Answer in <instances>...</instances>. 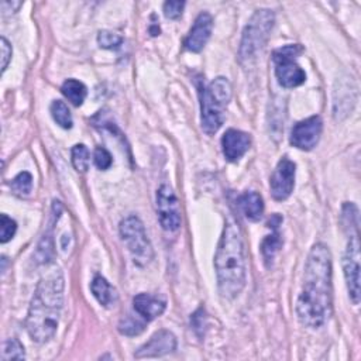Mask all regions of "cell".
<instances>
[{
  "label": "cell",
  "instance_id": "obj_31",
  "mask_svg": "<svg viewBox=\"0 0 361 361\" xmlns=\"http://www.w3.org/2000/svg\"><path fill=\"white\" fill-rule=\"evenodd\" d=\"M12 54H13V50H12V46L10 43L2 37V72H5L9 66V62L12 59Z\"/></svg>",
  "mask_w": 361,
  "mask_h": 361
},
{
  "label": "cell",
  "instance_id": "obj_5",
  "mask_svg": "<svg viewBox=\"0 0 361 361\" xmlns=\"http://www.w3.org/2000/svg\"><path fill=\"white\" fill-rule=\"evenodd\" d=\"M274 24L275 15L272 10L261 9L251 16L243 31L239 50L240 62L246 64L256 58V55L266 47Z\"/></svg>",
  "mask_w": 361,
  "mask_h": 361
},
{
  "label": "cell",
  "instance_id": "obj_15",
  "mask_svg": "<svg viewBox=\"0 0 361 361\" xmlns=\"http://www.w3.org/2000/svg\"><path fill=\"white\" fill-rule=\"evenodd\" d=\"M133 308L136 313L146 322H151L161 316L167 308L165 301L150 294H138L133 298Z\"/></svg>",
  "mask_w": 361,
  "mask_h": 361
},
{
  "label": "cell",
  "instance_id": "obj_24",
  "mask_svg": "<svg viewBox=\"0 0 361 361\" xmlns=\"http://www.w3.org/2000/svg\"><path fill=\"white\" fill-rule=\"evenodd\" d=\"M12 191L19 196H27L33 189V176L30 172L23 171L20 172L12 183H10Z\"/></svg>",
  "mask_w": 361,
  "mask_h": 361
},
{
  "label": "cell",
  "instance_id": "obj_6",
  "mask_svg": "<svg viewBox=\"0 0 361 361\" xmlns=\"http://www.w3.org/2000/svg\"><path fill=\"white\" fill-rule=\"evenodd\" d=\"M120 236L130 251L134 264L144 267L154 259V250L147 236L146 228L137 216H129L120 222Z\"/></svg>",
  "mask_w": 361,
  "mask_h": 361
},
{
  "label": "cell",
  "instance_id": "obj_3",
  "mask_svg": "<svg viewBox=\"0 0 361 361\" xmlns=\"http://www.w3.org/2000/svg\"><path fill=\"white\" fill-rule=\"evenodd\" d=\"M214 270L219 293L226 299L237 298L247 279L243 236L234 222H228L214 256Z\"/></svg>",
  "mask_w": 361,
  "mask_h": 361
},
{
  "label": "cell",
  "instance_id": "obj_22",
  "mask_svg": "<svg viewBox=\"0 0 361 361\" xmlns=\"http://www.w3.org/2000/svg\"><path fill=\"white\" fill-rule=\"evenodd\" d=\"M72 164L78 172L85 174L89 169V163H91V154L88 147L85 144H77L72 149Z\"/></svg>",
  "mask_w": 361,
  "mask_h": 361
},
{
  "label": "cell",
  "instance_id": "obj_1",
  "mask_svg": "<svg viewBox=\"0 0 361 361\" xmlns=\"http://www.w3.org/2000/svg\"><path fill=\"white\" fill-rule=\"evenodd\" d=\"M332 305V254L328 246L317 243L306 260L302 291L297 302L298 319L304 326L317 329L331 317Z\"/></svg>",
  "mask_w": 361,
  "mask_h": 361
},
{
  "label": "cell",
  "instance_id": "obj_10",
  "mask_svg": "<svg viewBox=\"0 0 361 361\" xmlns=\"http://www.w3.org/2000/svg\"><path fill=\"white\" fill-rule=\"evenodd\" d=\"M295 172L297 165L288 157L278 163L270 179L271 195L275 201H285L291 196L295 187Z\"/></svg>",
  "mask_w": 361,
  "mask_h": 361
},
{
  "label": "cell",
  "instance_id": "obj_30",
  "mask_svg": "<svg viewBox=\"0 0 361 361\" xmlns=\"http://www.w3.org/2000/svg\"><path fill=\"white\" fill-rule=\"evenodd\" d=\"M185 2H179V0H172V2L164 3V16L169 20H176L184 13Z\"/></svg>",
  "mask_w": 361,
  "mask_h": 361
},
{
  "label": "cell",
  "instance_id": "obj_2",
  "mask_svg": "<svg viewBox=\"0 0 361 361\" xmlns=\"http://www.w3.org/2000/svg\"><path fill=\"white\" fill-rule=\"evenodd\" d=\"M64 290L65 279L59 268H54L40 279L26 319V331L33 342L47 343L57 333L64 306Z\"/></svg>",
  "mask_w": 361,
  "mask_h": 361
},
{
  "label": "cell",
  "instance_id": "obj_8",
  "mask_svg": "<svg viewBox=\"0 0 361 361\" xmlns=\"http://www.w3.org/2000/svg\"><path fill=\"white\" fill-rule=\"evenodd\" d=\"M156 207L160 225L165 232L179 230L180 223H183L180 206L174 189L169 185H161L158 188L156 196Z\"/></svg>",
  "mask_w": 361,
  "mask_h": 361
},
{
  "label": "cell",
  "instance_id": "obj_17",
  "mask_svg": "<svg viewBox=\"0 0 361 361\" xmlns=\"http://www.w3.org/2000/svg\"><path fill=\"white\" fill-rule=\"evenodd\" d=\"M239 205L246 218L251 222H259L264 213V201L260 194L254 191L244 192L239 198Z\"/></svg>",
  "mask_w": 361,
  "mask_h": 361
},
{
  "label": "cell",
  "instance_id": "obj_18",
  "mask_svg": "<svg viewBox=\"0 0 361 361\" xmlns=\"http://www.w3.org/2000/svg\"><path fill=\"white\" fill-rule=\"evenodd\" d=\"M355 89H350V84L344 82L339 85V91H335V118L343 119L347 116L355 103Z\"/></svg>",
  "mask_w": 361,
  "mask_h": 361
},
{
  "label": "cell",
  "instance_id": "obj_16",
  "mask_svg": "<svg viewBox=\"0 0 361 361\" xmlns=\"http://www.w3.org/2000/svg\"><path fill=\"white\" fill-rule=\"evenodd\" d=\"M91 291L103 308H113L118 302V291L106 278L96 275L91 284Z\"/></svg>",
  "mask_w": 361,
  "mask_h": 361
},
{
  "label": "cell",
  "instance_id": "obj_12",
  "mask_svg": "<svg viewBox=\"0 0 361 361\" xmlns=\"http://www.w3.org/2000/svg\"><path fill=\"white\" fill-rule=\"evenodd\" d=\"M176 349V337L169 331H158L154 333L147 343H144L136 353V358H151V357H163L175 351Z\"/></svg>",
  "mask_w": 361,
  "mask_h": 361
},
{
  "label": "cell",
  "instance_id": "obj_9",
  "mask_svg": "<svg viewBox=\"0 0 361 361\" xmlns=\"http://www.w3.org/2000/svg\"><path fill=\"white\" fill-rule=\"evenodd\" d=\"M343 274L346 278L347 291L351 302H360V241L358 233L350 234L343 256Z\"/></svg>",
  "mask_w": 361,
  "mask_h": 361
},
{
  "label": "cell",
  "instance_id": "obj_14",
  "mask_svg": "<svg viewBox=\"0 0 361 361\" xmlns=\"http://www.w3.org/2000/svg\"><path fill=\"white\" fill-rule=\"evenodd\" d=\"M250 147H251V137L244 131L230 129L222 137L223 156L230 163L239 161L250 150Z\"/></svg>",
  "mask_w": 361,
  "mask_h": 361
},
{
  "label": "cell",
  "instance_id": "obj_28",
  "mask_svg": "<svg viewBox=\"0 0 361 361\" xmlns=\"http://www.w3.org/2000/svg\"><path fill=\"white\" fill-rule=\"evenodd\" d=\"M16 230L17 223L12 218H9L8 214H2V218H0V241L3 244L10 241L16 234Z\"/></svg>",
  "mask_w": 361,
  "mask_h": 361
},
{
  "label": "cell",
  "instance_id": "obj_7",
  "mask_svg": "<svg viewBox=\"0 0 361 361\" xmlns=\"http://www.w3.org/2000/svg\"><path fill=\"white\" fill-rule=\"evenodd\" d=\"M301 53L302 47L298 44L285 46L274 51L272 61L275 64V77L282 88H297L306 81L305 71L297 62Z\"/></svg>",
  "mask_w": 361,
  "mask_h": 361
},
{
  "label": "cell",
  "instance_id": "obj_20",
  "mask_svg": "<svg viewBox=\"0 0 361 361\" xmlns=\"http://www.w3.org/2000/svg\"><path fill=\"white\" fill-rule=\"evenodd\" d=\"M272 230H274V233L267 236L261 244V252H263V257H264L267 266H270L272 263L275 254L282 247V239L278 233V229H272Z\"/></svg>",
  "mask_w": 361,
  "mask_h": 361
},
{
  "label": "cell",
  "instance_id": "obj_27",
  "mask_svg": "<svg viewBox=\"0 0 361 361\" xmlns=\"http://www.w3.org/2000/svg\"><path fill=\"white\" fill-rule=\"evenodd\" d=\"M122 43H123V37L118 33L103 30L98 34V44L104 50L119 48L122 46Z\"/></svg>",
  "mask_w": 361,
  "mask_h": 361
},
{
  "label": "cell",
  "instance_id": "obj_19",
  "mask_svg": "<svg viewBox=\"0 0 361 361\" xmlns=\"http://www.w3.org/2000/svg\"><path fill=\"white\" fill-rule=\"evenodd\" d=\"M61 92L74 106H81L88 95L86 86L77 80H66L61 86Z\"/></svg>",
  "mask_w": 361,
  "mask_h": 361
},
{
  "label": "cell",
  "instance_id": "obj_32",
  "mask_svg": "<svg viewBox=\"0 0 361 361\" xmlns=\"http://www.w3.org/2000/svg\"><path fill=\"white\" fill-rule=\"evenodd\" d=\"M21 2H3L2 3V9H3V15H10V13H16L19 10V8L21 6Z\"/></svg>",
  "mask_w": 361,
  "mask_h": 361
},
{
  "label": "cell",
  "instance_id": "obj_13",
  "mask_svg": "<svg viewBox=\"0 0 361 361\" xmlns=\"http://www.w3.org/2000/svg\"><path fill=\"white\" fill-rule=\"evenodd\" d=\"M212 28H213L212 16L206 12L201 13L196 17L192 28L189 30V34L187 35L184 43L185 48L191 53H201L210 39Z\"/></svg>",
  "mask_w": 361,
  "mask_h": 361
},
{
  "label": "cell",
  "instance_id": "obj_4",
  "mask_svg": "<svg viewBox=\"0 0 361 361\" xmlns=\"http://www.w3.org/2000/svg\"><path fill=\"white\" fill-rule=\"evenodd\" d=\"M232 99L230 82L219 77L207 86L201 88V123L202 130L212 136L218 133L226 119V109Z\"/></svg>",
  "mask_w": 361,
  "mask_h": 361
},
{
  "label": "cell",
  "instance_id": "obj_26",
  "mask_svg": "<svg viewBox=\"0 0 361 361\" xmlns=\"http://www.w3.org/2000/svg\"><path fill=\"white\" fill-rule=\"evenodd\" d=\"M3 361L8 360H24L26 358V353H24V347L23 344L17 340V339H9L3 343V349H2V355H0Z\"/></svg>",
  "mask_w": 361,
  "mask_h": 361
},
{
  "label": "cell",
  "instance_id": "obj_23",
  "mask_svg": "<svg viewBox=\"0 0 361 361\" xmlns=\"http://www.w3.org/2000/svg\"><path fill=\"white\" fill-rule=\"evenodd\" d=\"M144 326H146V320H140L131 315L124 316L119 323V332L124 336H138L142 333Z\"/></svg>",
  "mask_w": 361,
  "mask_h": 361
},
{
  "label": "cell",
  "instance_id": "obj_29",
  "mask_svg": "<svg viewBox=\"0 0 361 361\" xmlns=\"http://www.w3.org/2000/svg\"><path fill=\"white\" fill-rule=\"evenodd\" d=\"M93 161H95V165L102 169V171H106L112 167V163H113V158L111 156V153L107 151L106 149L103 147H98L95 150V154H93Z\"/></svg>",
  "mask_w": 361,
  "mask_h": 361
},
{
  "label": "cell",
  "instance_id": "obj_11",
  "mask_svg": "<svg viewBox=\"0 0 361 361\" xmlns=\"http://www.w3.org/2000/svg\"><path fill=\"white\" fill-rule=\"evenodd\" d=\"M323 130V122L319 116H312L298 122L291 130V144L294 147L311 151L316 147Z\"/></svg>",
  "mask_w": 361,
  "mask_h": 361
},
{
  "label": "cell",
  "instance_id": "obj_21",
  "mask_svg": "<svg viewBox=\"0 0 361 361\" xmlns=\"http://www.w3.org/2000/svg\"><path fill=\"white\" fill-rule=\"evenodd\" d=\"M51 116L55 120V123L62 129H72L74 120H72V115L68 109V106L62 100H54L51 104Z\"/></svg>",
  "mask_w": 361,
  "mask_h": 361
},
{
  "label": "cell",
  "instance_id": "obj_25",
  "mask_svg": "<svg viewBox=\"0 0 361 361\" xmlns=\"http://www.w3.org/2000/svg\"><path fill=\"white\" fill-rule=\"evenodd\" d=\"M54 259V244H53V237L51 233H47L41 243L39 244L37 251H35V260L40 264H48Z\"/></svg>",
  "mask_w": 361,
  "mask_h": 361
}]
</instances>
